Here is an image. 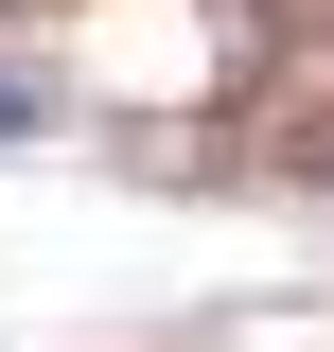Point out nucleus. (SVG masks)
<instances>
[{"label": "nucleus", "mask_w": 334, "mask_h": 352, "mask_svg": "<svg viewBox=\"0 0 334 352\" xmlns=\"http://www.w3.org/2000/svg\"><path fill=\"white\" fill-rule=\"evenodd\" d=\"M53 124V71H18V53H0V141H36Z\"/></svg>", "instance_id": "nucleus-1"}]
</instances>
